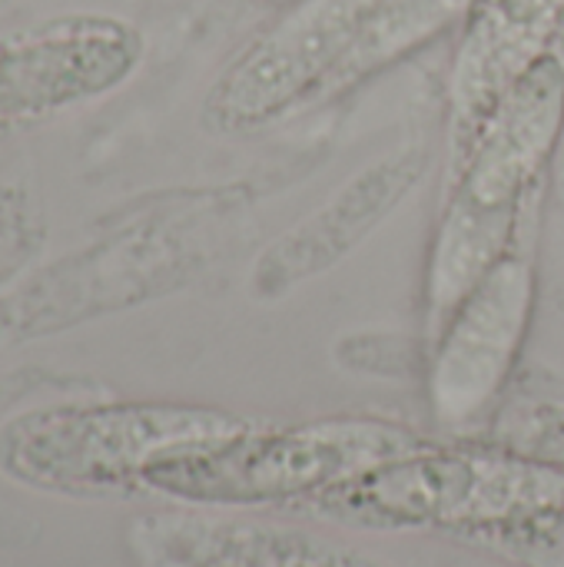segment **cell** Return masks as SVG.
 I'll return each mask as SVG.
<instances>
[{"instance_id":"6da1fadb","label":"cell","mask_w":564,"mask_h":567,"mask_svg":"<svg viewBox=\"0 0 564 567\" xmlns=\"http://www.w3.org/2000/svg\"><path fill=\"white\" fill-rule=\"evenodd\" d=\"M409 449V435L342 422L283 435L233 432L186 442L146 465L140 492H156L193 505H256L312 488H342L392 462Z\"/></svg>"},{"instance_id":"7a4b0ae2","label":"cell","mask_w":564,"mask_h":567,"mask_svg":"<svg viewBox=\"0 0 564 567\" xmlns=\"http://www.w3.org/2000/svg\"><path fill=\"white\" fill-rule=\"evenodd\" d=\"M243 432L229 415L180 405H66L0 429V472L60 495L140 492L146 465L176 445Z\"/></svg>"},{"instance_id":"3957f363","label":"cell","mask_w":564,"mask_h":567,"mask_svg":"<svg viewBox=\"0 0 564 567\" xmlns=\"http://www.w3.org/2000/svg\"><path fill=\"white\" fill-rule=\"evenodd\" d=\"M143 33L110 13H63L0 33V136L96 100L133 76Z\"/></svg>"},{"instance_id":"277c9868","label":"cell","mask_w":564,"mask_h":567,"mask_svg":"<svg viewBox=\"0 0 564 567\" xmlns=\"http://www.w3.org/2000/svg\"><path fill=\"white\" fill-rule=\"evenodd\" d=\"M422 173L425 156L419 150H402L359 169L319 209L279 233L256 256L249 282L253 296L273 302L336 269L396 213V206L422 183Z\"/></svg>"},{"instance_id":"5b68a950","label":"cell","mask_w":564,"mask_h":567,"mask_svg":"<svg viewBox=\"0 0 564 567\" xmlns=\"http://www.w3.org/2000/svg\"><path fill=\"white\" fill-rule=\"evenodd\" d=\"M529 249L495 266L445 319L435 349V402L442 419L462 422L475 415L512 365L532 309Z\"/></svg>"},{"instance_id":"8992f818","label":"cell","mask_w":564,"mask_h":567,"mask_svg":"<svg viewBox=\"0 0 564 567\" xmlns=\"http://www.w3.org/2000/svg\"><path fill=\"white\" fill-rule=\"evenodd\" d=\"M558 179H562V186H564V143H562V153H558Z\"/></svg>"},{"instance_id":"52a82bcc","label":"cell","mask_w":564,"mask_h":567,"mask_svg":"<svg viewBox=\"0 0 564 567\" xmlns=\"http://www.w3.org/2000/svg\"><path fill=\"white\" fill-rule=\"evenodd\" d=\"M7 3H10V0H0V7H7Z\"/></svg>"}]
</instances>
